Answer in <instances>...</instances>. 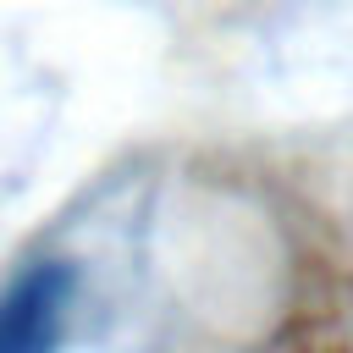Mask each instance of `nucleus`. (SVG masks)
Here are the masks:
<instances>
[{
  "mask_svg": "<svg viewBox=\"0 0 353 353\" xmlns=\"http://www.w3.org/2000/svg\"><path fill=\"white\" fill-rule=\"evenodd\" d=\"M77 303V270L66 259H39L0 287V353H61Z\"/></svg>",
  "mask_w": 353,
  "mask_h": 353,
  "instance_id": "1",
  "label": "nucleus"
}]
</instances>
